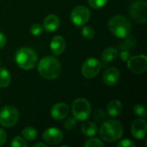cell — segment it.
<instances>
[{"mask_svg":"<svg viewBox=\"0 0 147 147\" xmlns=\"http://www.w3.org/2000/svg\"><path fill=\"white\" fill-rule=\"evenodd\" d=\"M82 36L86 40H92L95 36V30L90 26H84L81 31Z\"/></svg>","mask_w":147,"mask_h":147,"instance_id":"23","label":"cell"},{"mask_svg":"<svg viewBox=\"0 0 147 147\" xmlns=\"http://www.w3.org/2000/svg\"><path fill=\"white\" fill-rule=\"evenodd\" d=\"M120 78V71L115 67H110L108 68L102 76L103 83L108 86H113L115 85Z\"/></svg>","mask_w":147,"mask_h":147,"instance_id":"14","label":"cell"},{"mask_svg":"<svg viewBox=\"0 0 147 147\" xmlns=\"http://www.w3.org/2000/svg\"><path fill=\"white\" fill-rule=\"evenodd\" d=\"M63 133L56 128V127H50L46 129L42 134V139L47 145L56 146L62 142L63 140Z\"/></svg>","mask_w":147,"mask_h":147,"instance_id":"11","label":"cell"},{"mask_svg":"<svg viewBox=\"0 0 147 147\" xmlns=\"http://www.w3.org/2000/svg\"><path fill=\"white\" fill-rule=\"evenodd\" d=\"M147 132V123L143 119H136L131 126L132 135L136 140H142L146 137Z\"/></svg>","mask_w":147,"mask_h":147,"instance_id":"12","label":"cell"},{"mask_svg":"<svg viewBox=\"0 0 147 147\" xmlns=\"http://www.w3.org/2000/svg\"><path fill=\"white\" fill-rule=\"evenodd\" d=\"M126 38H127V40L119 46V48L121 49V50H127V51H129L131 48L135 47V45H136V39L134 38V36H129V35H127Z\"/></svg>","mask_w":147,"mask_h":147,"instance_id":"22","label":"cell"},{"mask_svg":"<svg viewBox=\"0 0 147 147\" xmlns=\"http://www.w3.org/2000/svg\"><path fill=\"white\" fill-rule=\"evenodd\" d=\"M117 146L118 147H134L135 145L134 143L129 140V139H125V140H121L118 144H117Z\"/></svg>","mask_w":147,"mask_h":147,"instance_id":"31","label":"cell"},{"mask_svg":"<svg viewBox=\"0 0 147 147\" xmlns=\"http://www.w3.org/2000/svg\"><path fill=\"white\" fill-rule=\"evenodd\" d=\"M101 68H102L101 62L97 59L94 57H90L84 61L81 70H82L83 76L86 78L90 79L97 76Z\"/></svg>","mask_w":147,"mask_h":147,"instance_id":"9","label":"cell"},{"mask_svg":"<svg viewBox=\"0 0 147 147\" xmlns=\"http://www.w3.org/2000/svg\"><path fill=\"white\" fill-rule=\"evenodd\" d=\"M6 42H7V40H6L5 34L0 31V49L4 47V46L6 45Z\"/></svg>","mask_w":147,"mask_h":147,"instance_id":"34","label":"cell"},{"mask_svg":"<svg viewBox=\"0 0 147 147\" xmlns=\"http://www.w3.org/2000/svg\"><path fill=\"white\" fill-rule=\"evenodd\" d=\"M121 58L122 60L127 61L130 58V53L127 50H121Z\"/></svg>","mask_w":147,"mask_h":147,"instance_id":"33","label":"cell"},{"mask_svg":"<svg viewBox=\"0 0 147 147\" xmlns=\"http://www.w3.org/2000/svg\"><path fill=\"white\" fill-rule=\"evenodd\" d=\"M70 17L75 26L82 27L90 20V10L84 5H78L71 10Z\"/></svg>","mask_w":147,"mask_h":147,"instance_id":"8","label":"cell"},{"mask_svg":"<svg viewBox=\"0 0 147 147\" xmlns=\"http://www.w3.org/2000/svg\"><path fill=\"white\" fill-rule=\"evenodd\" d=\"M70 109L69 106L65 102H58L54 104L51 109V116L56 120L60 121L65 119L69 114Z\"/></svg>","mask_w":147,"mask_h":147,"instance_id":"13","label":"cell"},{"mask_svg":"<svg viewBox=\"0 0 147 147\" xmlns=\"http://www.w3.org/2000/svg\"><path fill=\"white\" fill-rule=\"evenodd\" d=\"M34 147H39V146H42V147H47V144H44V143H37V144H35Z\"/></svg>","mask_w":147,"mask_h":147,"instance_id":"35","label":"cell"},{"mask_svg":"<svg viewBox=\"0 0 147 147\" xmlns=\"http://www.w3.org/2000/svg\"><path fill=\"white\" fill-rule=\"evenodd\" d=\"M123 110L122 103L118 100H113L109 102L107 106V113L111 117H117L119 116Z\"/></svg>","mask_w":147,"mask_h":147,"instance_id":"17","label":"cell"},{"mask_svg":"<svg viewBox=\"0 0 147 147\" xmlns=\"http://www.w3.org/2000/svg\"><path fill=\"white\" fill-rule=\"evenodd\" d=\"M84 147H94V146H104V143L99 140V139H96V138H92V139H90L88 140L84 144Z\"/></svg>","mask_w":147,"mask_h":147,"instance_id":"27","label":"cell"},{"mask_svg":"<svg viewBox=\"0 0 147 147\" xmlns=\"http://www.w3.org/2000/svg\"><path fill=\"white\" fill-rule=\"evenodd\" d=\"M134 113L140 117H146L147 115L146 108L142 104H136L134 107Z\"/></svg>","mask_w":147,"mask_h":147,"instance_id":"24","label":"cell"},{"mask_svg":"<svg viewBox=\"0 0 147 147\" xmlns=\"http://www.w3.org/2000/svg\"><path fill=\"white\" fill-rule=\"evenodd\" d=\"M94 119L96 120V121H97L99 123H102L106 120L105 113L102 110H101V109L96 110L95 113H94Z\"/></svg>","mask_w":147,"mask_h":147,"instance_id":"30","label":"cell"},{"mask_svg":"<svg viewBox=\"0 0 147 147\" xmlns=\"http://www.w3.org/2000/svg\"><path fill=\"white\" fill-rule=\"evenodd\" d=\"M42 31H43V27L39 23H34L30 27V33L34 36L40 35L42 33Z\"/></svg>","mask_w":147,"mask_h":147,"instance_id":"29","label":"cell"},{"mask_svg":"<svg viewBox=\"0 0 147 147\" xmlns=\"http://www.w3.org/2000/svg\"><path fill=\"white\" fill-rule=\"evenodd\" d=\"M60 24L59 18L53 14H50L46 16L43 22V29L48 33H52L56 31Z\"/></svg>","mask_w":147,"mask_h":147,"instance_id":"16","label":"cell"},{"mask_svg":"<svg viewBox=\"0 0 147 147\" xmlns=\"http://www.w3.org/2000/svg\"><path fill=\"white\" fill-rule=\"evenodd\" d=\"M108 0H88L89 5L93 9H100L107 3Z\"/></svg>","mask_w":147,"mask_h":147,"instance_id":"28","label":"cell"},{"mask_svg":"<svg viewBox=\"0 0 147 147\" xmlns=\"http://www.w3.org/2000/svg\"><path fill=\"white\" fill-rule=\"evenodd\" d=\"M117 56H118V50L114 47H110L106 48L102 52L101 58L104 64H109L114 61L117 58Z\"/></svg>","mask_w":147,"mask_h":147,"instance_id":"18","label":"cell"},{"mask_svg":"<svg viewBox=\"0 0 147 147\" xmlns=\"http://www.w3.org/2000/svg\"><path fill=\"white\" fill-rule=\"evenodd\" d=\"M15 59L18 66L22 69L31 70L37 65L38 55L32 48L22 47L16 52Z\"/></svg>","mask_w":147,"mask_h":147,"instance_id":"4","label":"cell"},{"mask_svg":"<svg viewBox=\"0 0 147 147\" xmlns=\"http://www.w3.org/2000/svg\"><path fill=\"white\" fill-rule=\"evenodd\" d=\"M127 66L129 70L136 74L143 73L147 69V58L146 55H135L127 59Z\"/></svg>","mask_w":147,"mask_h":147,"instance_id":"10","label":"cell"},{"mask_svg":"<svg viewBox=\"0 0 147 147\" xmlns=\"http://www.w3.org/2000/svg\"><path fill=\"white\" fill-rule=\"evenodd\" d=\"M71 112L78 121H84L91 115V105L85 98H77L72 102Z\"/></svg>","mask_w":147,"mask_h":147,"instance_id":"5","label":"cell"},{"mask_svg":"<svg viewBox=\"0 0 147 147\" xmlns=\"http://www.w3.org/2000/svg\"><path fill=\"white\" fill-rule=\"evenodd\" d=\"M23 139H25L28 141H33L38 136V132L34 127H27L21 132Z\"/></svg>","mask_w":147,"mask_h":147,"instance_id":"21","label":"cell"},{"mask_svg":"<svg viewBox=\"0 0 147 147\" xmlns=\"http://www.w3.org/2000/svg\"><path fill=\"white\" fill-rule=\"evenodd\" d=\"M146 9V2L138 0L131 4L129 8V15L134 22L138 23H145L147 21Z\"/></svg>","mask_w":147,"mask_h":147,"instance_id":"7","label":"cell"},{"mask_svg":"<svg viewBox=\"0 0 147 147\" xmlns=\"http://www.w3.org/2000/svg\"><path fill=\"white\" fill-rule=\"evenodd\" d=\"M123 134V126L117 120H105L99 128L101 139L108 143L119 140Z\"/></svg>","mask_w":147,"mask_h":147,"instance_id":"2","label":"cell"},{"mask_svg":"<svg viewBox=\"0 0 147 147\" xmlns=\"http://www.w3.org/2000/svg\"><path fill=\"white\" fill-rule=\"evenodd\" d=\"M37 68L40 75L47 80L56 79L61 74L62 70L59 59L51 55L42 58L38 63Z\"/></svg>","mask_w":147,"mask_h":147,"instance_id":"1","label":"cell"},{"mask_svg":"<svg viewBox=\"0 0 147 147\" xmlns=\"http://www.w3.org/2000/svg\"><path fill=\"white\" fill-rule=\"evenodd\" d=\"M19 120V112L12 105H5L0 109V124L5 127H14Z\"/></svg>","mask_w":147,"mask_h":147,"instance_id":"6","label":"cell"},{"mask_svg":"<svg viewBox=\"0 0 147 147\" xmlns=\"http://www.w3.org/2000/svg\"><path fill=\"white\" fill-rule=\"evenodd\" d=\"M11 82V75L9 71L4 68H0V87L1 88H7Z\"/></svg>","mask_w":147,"mask_h":147,"instance_id":"20","label":"cell"},{"mask_svg":"<svg viewBox=\"0 0 147 147\" xmlns=\"http://www.w3.org/2000/svg\"><path fill=\"white\" fill-rule=\"evenodd\" d=\"M77 123H78V120L74 117H69L65 121L64 126L65 128L68 131L73 130L76 127H77Z\"/></svg>","mask_w":147,"mask_h":147,"instance_id":"26","label":"cell"},{"mask_svg":"<svg viewBox=\"0 0 147 147\" xmlns=\"http://www.w3.org/2000/svg\"><path fill=\"white\" fill-rule=\"evenodd\" d=\"M6 140H7L6 132L3 128H0V146H3L6 142Z\"/></svg>","mask_w":147,"mask_h":147,"instance_id":"32","label":"cell"},{"mask_svg":"<svg viewBox=\"0 0 147 147\" xmlns=\"http://www.w3.org/2000/svg\"><path fill=\"white\" fill-rule=\"evenodd\" d=\"M10 146L13 147H26L28 146V143L25 140V139L16 136L11 140Z\"/></svg>","mask_w":147,"mask_h":147,"instance_id":"25","label":"cell"},{"mask_svg":"<svg viewBox=\"0 0 147 147\" xmlns=\"http://www.w3.org/2000/svg\"><path fill=\"white\" fill-rule=\"evenodd\" d=\"M65 40L61 35L54 36L50 42V49L54 55H60L65 49Z\"/></svg>","mask_w":147,"mask_h":147,"instance_id":"15","label":"cell"},{"mask_svg":"<svg viewBox=\"0 0 147 147\" xmlns=\"http://www.w3.org/2000/svg\"><path fill=\"white\" fill-rule=\"evenodd\" d=\"M81 131L84 135L87 137H93L98 133V127L96 124L92 121H85L81 127Z\"/></svg>","mask_w":147,"mask_h":147,"instance_id":"19","label":"cell"},{"mask_svg":"<svg viewBox=\"0 0 147 147\" xmlns=\"http://www.w3.org/2000/svg\"><path fill=\"white\" fill-rule=\"evenodd\" d=\"M132 28L131 21L122 15L115 16L109 21V31L118 38H126L130 34Z\"/></svg>","mask_w":147,"mask_h":147,"instance_id":"3","label":"cell"}]
</instances>
